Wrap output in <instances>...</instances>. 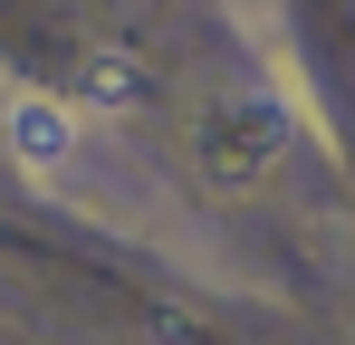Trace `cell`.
Returning <instances> with one entry per match:
<instances>
[{
  "instance_id": "cell-1",
  "label": "cell",
  "mask_w": 355,
  "mask_h": 345,
  "mask_svg": "<svg viewBox=\"0 0 355 345\" xmlns=\"http://www.w3.org/2000/svg\"><path fill=\"white\" fill-rule=\"evenodd\" d=\"M0 144H10V163H19V172L67 182L77 154H87V115L67 106V96H10V106H0Z\"/></svg>"
}]
</instances>
